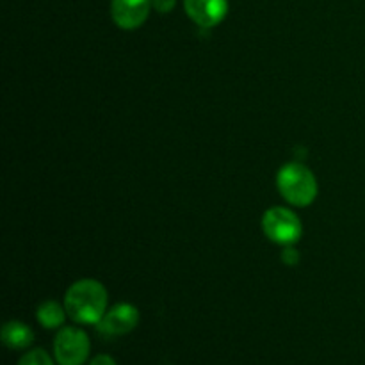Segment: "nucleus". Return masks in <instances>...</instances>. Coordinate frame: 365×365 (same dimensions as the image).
<instances>
[{
    "instance_id": "6e6552de",
    "label": "nucleus",
    "mask_w": 365,
    "mask_h": 365,
    "mask_svg": "<svg viewBox=\"0 0 365 365\" xmlns=\"http://www.w3.org/2000/svg\"><path fill=\"white\" fill-rule=\"evenodd\" d=\"M2 342L13 351H21L34 342V331L21 321H7L2 327Z\"/></svg>"
},
{
    "instance_id": "ddd939ff",
    "label": "nucleus",
    "mask_w": 365,
    "mask_h": 365,
    "mask_svg": "<svg viewBox=\"0 0 365 365\" xmlns=\"http://www.w3.org/2000/svg\"><path fill=\"white\" fill-rule=\"evenodd\" d=\"M88 365H118L116 360L109 355H98L91 360Z\"/></svg>"
},
{
    "instance_id": "9b49d317",
    "label": "nucleus",
    "mask_w": 365,
    "mask_h": 365,
    "mask_svg": "<svg viewBox=\"0 0 365 365\" xmlns=\"http://www.w3.org/2000/svg\"><path fill=\"white\" fill-rule=\"evenodd\" d=\"M282 262L287 264V266H296L299 262V253L296 252L292 246H285L284 253H282Z\"/></svg>"
},
{
    "instance_id": "f8f14e48",
    "label": "nucleus",
    "mask_w": 365,
    "mask_h": 365,
    "mask_svg": "<svg viewBox=\"0 0 365 365\" xmlns=\"http://www.w3.org/2000/svg\"><path fill=\"white\" fill-rule=\"evenodd\" d=\"M175 4H177V0H152L153 9H157L163 14L170 13V11L175 7Z\"/></svg>"
},
{
    "instance_id": "9d476101",
    "label": "nucleus",
    "mask_w": 365,
    "mask_h": 365,
    "mask_svg": "<svg viewBox=\"0 0 365 365\" xmlns=\"http://www.w3.org/2000/svg\"><path fill=\"white\" fill-rule=\"evenodd\" d=\"M18 365H56L53 364V360L50 359L48 353L45 351V349H31L29 353H25L24 356L20 359V362Z\"/></svg>"
},
{
    "instance_id": "7ed1b4c3",
    "label": "nucleus",
    "mask_w": 365,
    "mask_h": 365,
    "mask_svg": "<svg viewBox=\"0 0 365 365\" xmlns=\"http://www.w3.org/2000/svg\"><path fill=\"white\" fill-rule=\"evenodd\" d=\"M262 230L269 241L282 246H292L302 239V220L287 207H271L262 216Z\"/></svg>"
},
{
    "instance_id": "1a4fd4ad",
    "label": "nucleus",
    "mask_w": 365,
    "mask_h": 365,
    "mask_svg": "<svg viewBox=\"0 0 365 365\" xmlns=\"http://www.w3.org/2000/svg\"><path fill=\"white\" fill-rule=\"evenodd\" d=\"M66 309H64V303L61 305L59 302H53V299H48V302H43L41 305L36 310V317H38V323L41 324L43 328H48V330H53V328H61L66 321Z\"/></svg>"
},
{
    "instance_id": "0eeeda50",
    "label": "nucleus",
    "mask_w": 365,
    "mask_h": 365,
    "mask_svg": "<svg viewBox=\"0 0 365 365\" xmlns=\"http://www.w3.org/2000/svg\"><path fill=\"white\" fill-rule=\"evenodd\" d=\"M184 9L196 25L212 29L227 16L228 0H184Z\"/></svg>"
},
{
    "instance_id": "39448f33",
    "label": "nucleus",
    "mask_w": 365,
    "mask_h": 365,
    "mask_svg": "<svg viewBox=\"0 0 365 365\" xmlns=\"http://www.w3.org/2000/svg\"><path fill=\"white\" fill-rule=\"evenodd\" d=\"M138 324L139 310L132 303H118L107 310L96 328L106 337H121V335L130 334Z\"/></svg>"
},
{
    "instance_id": "f257e3e1",
    "label": "nucleus",
    "mask_w": 365,
    "mask_h": 365,
    "mask_svg": "<svg viewBox=\"0 0 365 365\" xmlns=\"http://www.w3.org/2000/svg\"><path fill=\"white\" fill-rule=\"evenodd\" d=\"M106 287L98 280L82 278L68 287L64 294V309L68 317L78 324H98L107 312Z\"/></svg>"
},
{
    "instance_id": "20e7f679",
    "label": "nucleus",
    "mask_w": 365,
    "mask_h": 365,
    "mask_svg": "<svg viewBox=\"0 0 365 365\" xmlns=\"http://www.w3.org/2000/svg\"><path fill=\"white\" fill-rule=\"evenodd\" d=\"M91 351L88 334L81 328L66 327L53 339V356L59 365H84Z\"/></svg>"
},
{
    "instance_id": "f03ea898",
    "label": "nucleus",
    "mask_w": 365,
    "mask_h": 365,
    "mask_svg": "<svg viewBox=\"0 0 365 365\" xmlns=\"http://www.w3.org/2000/svg\"><path fill=\"white\" fill-rule=\"evenodd\" d=\"M277 185L282 198L294 207H309L317 198V178L299 163H289L280 168Z\"/></svg>"
},
{
    "instance_id": "423d86ee",
    "label": "nucleus",
    "mask_w": 365,
    "mask_h": 365,
    "mask_svg": "<svg viewBox=\"0 0 365 365\" xmlns=\"http://www.w3.org/2000/svg\"><path fill=\"white\" fill-rule=\"evenodd\" d=\"M152 0H110V16L123 31L139 29L148 18Z\"/></svg>"
}]
</instances>
